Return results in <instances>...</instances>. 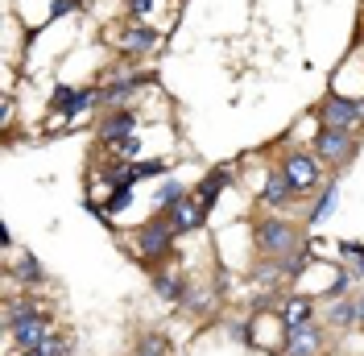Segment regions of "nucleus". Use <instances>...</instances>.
<instances>
[{"label":"nucleus","instance_id":"9d476101","mask_svg":"<svg viewBox=\"0 0 364 356\" xmlns=\"http://www.w3.org/2000/svg\"><path fill=\"white\" fill-rule=\"evenodd\" d=\"M282 319H286V332L290 335L302 332V328H311V298H290L282 307Z\"/></svg>","mask_w":364,"mask_h":356},{"label":"nucleus","instance_id":"4468645a","mask_svg":"<svg viewBox=\"0 0 364 356\" xmlns=\"http://www.w3.org/2000/svg\"><path fill=\"white\" fill-rule=\"evenodd\" d=\"M133 203V182H116L112 195H108V203H104V216H116V211H124Z\"/></svg>","mask_w":364,"mask_h":356},{"label":"nucleus","instance_id":"c756f323","mask_svg":"<svg viewBox=\"0 0 364 356\" xmlns=\"http://www.w3.org/2000/svg\"><path fill=\"white\" fill-rule=\"evenodd\" d=\"M352 273H356V278H364V257H360V261H352Z\"/></svg>","mask_w":364,"mask_h":356},{"label":"nucleus","instance_id":"6ab92c4d","mask_svg":"<svg viewBox=\"0 0 364 356\" xmlns=\"http://www.w3.org/2000/svg\"><path fill=\"white\" fill-rule=\"evenodd\" d=\"M154 290H158L161 298H182V282L178 278H174V273H158V278H154Z\"/></svg>","mask_w":364,"mask_h":356},{"label":"nucleus","instance_id":"cd10ccee","mask_svg":"<svg viewBox=\"0 0 364 356\" xmlns=\"http://www.w3.org/2000/svg\"><path fill=\"white\" fill-rule=\"evenodd\" d=\"M70 4H75V0H54V9H50V13H54V17H58V13H70Z\"/></svg>","mask_w":364,"mask_h":356},{"label":"nucleus","instance_id":"b1692460","mask_svg":"<svg viewBox=\"0 0 364 356\" xmlns=\"http://www.w3.org/2000/svg\"><path fill=\"white\" fill-rule=\"evenodd\" d=\"M116 150H120V157L129 162V157H136V154H141V141H136V137H129V141H120Z\"/></svg>","mask_w":364,"mask_h":356},{"label":"nucleus","instance_id":"1a4fd4ad","mask_svg":"<svg viewBox=\"0 0 364 356\" xmlns=\"http://www.w3.org/2000/svg\"><path fill=\"white\" fill-rule=\"evenodd\" d=\"M298 191L290 187V178H286V170H273L269 182H265V191H261V203H269V207H282V203H290Z\"/></svg>","mask_w":364,"mask_h":356},{"label":"nucleus","instance_id":"a211bd4d","mask_svg":"<svg viewBox=\"0 0 364 356\" xmlns=\"http://www.w3.org/2000/svg\"><path fill=\"white\" fill-rule=\"evenodd\" d=\"M311 261H315V257H311V248H298V253H290V257L282 261V273H286V278H298Z\"/></svg>","mask_w":364,"mask_h":356},{"label":"nucleus","instance_id":"bb28decb","mask_svg":"<svg viewBox=\"0 0 364 356\" xmlns=\"http://www.w3.org/2000/svg\"><path fill=\"white\" fill-rule=\"evenodd\" d=\"M129 9L141 17V13H149V9H154V0H129Z\"/></svg>","mask_w":364,"mask_h":356},{"label":"nucleus","instance_id":"5701e85b","mask_svg":"<svg viewBox=\"0 0 364 356\" xmlns=\"http://www.w3.org/2000/svg\"><path fill=\"white\" fill-rule=\"evenodd\" d=\"M161 170H166V162H136V166H133V174H136V178L161 174Z\"/></svg>","mask_w":364,"mask_h":356},{"label":"nucleus","instance_id":"0eeeda50","mask_svg":"<svg viewBox=\"0 0 364 356\" xmlns=\"http://www.w3.org/2000/svg\"><path fill=\"white\" fill-rule=\"evenodd\" d=\"M203 220H207V207L199 199H195V195H186V199L178 203V207H174V211H170V224H174V232H195V228H203Z\"/></svg>","mask_w":364,"mask_h":356},{"label":"nucleus","instance_id":"9b49d317","mask_svg":"<svg viewBox=\"0 0 364 356\" xmlns=\"http://www.w3.org/2000/svg\"><path fill=\"white\" fill-rule=\"evenodd\" d=\"M318 344H323V328L311 323V328H302V332L290 335V356H315Z\"/></svg>","mask_w":364,"mask_h":356},{"label":"nucleus","instance_id":"ddd939ff","mask_svg":"<svg viewBox=\"0 0 364 356\" xmlns=\"http://www.w3.org/2000/svg\"><path fill=\"white\" fill-rule=\"evenodd\" d=\"M182 199H186V191H182L174 178H170V182H161L158 191H154V207H161V211H174Z\"/></svg>","mask_w":364,"mask_h":356},{"label":"nucleus","instance_id":"20e7f679","mask_svg":"<svg viewBox=\"0 0 364 356\" xmlns=\"http://www.w3.org/2000/svg\"><path fill=\"white\" fill-rule=\"evenodd\" d=\"M9 332H13V344H17L21 352H29V348H42L46 340L54 335V323H50L46 315L29 311V315H21V319H17V323L9 328Z\"/></svg>","mask_w":364,"mask_h":356},{"label":"nucleus","instance_id":"f257e3e1","mask_svg":"<svg viewBox=\"0 0 364 356\" xmlns=\"http://www.w3.org/2000/svg\"><path fill=\"white\" fill-rule=\"evenodd\" d=\"M252 236H257V248L269 257H290L302 245V228L290 220H261L252 228Z\"/></svg>","mask_w":364,"mask_h":356},{"label":"nucleus","instance_id":"6e6552de","mask_svg":"<svg viewBox=\"0 0 364 356\" xmlns=\"http://www.w3.org/2000/svg\"><path fill=\"white\" fill-rule=\"evenodd\" d=\"M133 133H136L133 112H112V116L100 125V141H108V145H120V141H129Z\"/></svg>","mask_w":364,"mask_h":356},{"label":"nucleus","instance_id":"a878e982","mask_svg":"<svg viewBox=\"0 0 364 356\" xmlns=\"http://www.w3.org/2000/svg\"><path fill=\"white\" fill-rule=\"evenodd\" d=\"M340 253H348L352 261H360V257H364V245H356V241H343V245H340Z\"/></svg>","mask_w":364,"mask_h":356},{"label":"nucleus","instance_id":"7ed1b4c3","mask_svg":"<svg viewBox=\"0 0 364 356\" xmlns=\"http://www.w3.org/2000/svg\"><path fill=\"white\" fill-rule=\"evenodd\" d=\"M174 236H178V232H174L170 216H166V220H149L145 228H141V236H136V241H141V257H145V261L166 257V253L174 248Z\"/></svg>","mask_w":364,"mask_h":356},{"label":"nucleus","instance_id":"4be33fe9","mask_svg":"<svg viewBox=\"0 0 364 356\" xmlns=\"http://www.w3.org/2000/svg\"><path fill=\"white\" fill-rule=\"evenodd\" d=\"M17 273H21L25 282H38V278H42V266H38V257H25L21 266H17Z\"/></svg>","mask_w":364,"mask_h":356},{"label":"nucleus","instance_id":"39448f33","mask_svg":"<svg viewBox=\"0 0 364 356\" xmlns=\"http://www.w3.org/2000/svg\"><path fill=\"white\" fill-rule=\"evenodd\" d=\"M352 137L348 133H340V129H318V137H315V154L318 157H327L331 166H348L352 162Z\"/></svg>","mask_w":364,"mask_h":356},{"label":"nucleus","instance_id":"f3484780","mask_svg":"<svg viewBox=\"0 0 364 356\" xmlns=\"http://www.w3.org/2000/svg\"><path fill=\"white\" fill-rule=\"evenodd\" d=\"M327 323H331V328H352V323H356V303H336V307H331V315H327Z\"/></svg>","mask_w":364,"mask_h":356},{"label":"nucleus","instance_id":"7c9ffc66","mask_svg":"<svg viewBox=\"0 0 364 356\" xmlns=\"http://www.w3.org/2000/svg\"><path fill=\"white\" fill-rule=\"evenodd\" d=\"M21 356H42V352H38V348H29V352H21Z\"/></svg>","mask_w":364,"mask_h":356},{"label":"nucleus","instance_id":"2eb2a0df","mask_svg":"<svg viewBox=\"0 0 364 356\" xmlns=\"http://www.w3.org/2000/svg\"><path fill=\"white\" fill-rule=\"evenodd\" d=\"M336 203H340V187H327V191H323V199L315 203V211H311V224H323L331 211H336Z\"/></svg>","mask_w":364,"mask_h":356},{"label":"nucleus","instance_id":"c85d7f7f","mask_svg":"<svg viewBox=\"0 0 364 356\" xmlns=\"http://www.w3.org/2000/svg\"><path fill=\"white\" fill-rule=\"evenodd\" d=\"M356 323L364 328V294H360V303H356Z\"/></svg>","mask_w":364,"mask_h":356},{"label":"nucleus","instance_id":"dca6fc26","mask_svg":"<svg viewBox=\"0 0 364 356\" xmlns=\"http://www.w3.org/2000/svg\"><path fill=\"white\" fill-rule=\"evenodd\" d=\"M120 42H124V50H133L136 54V50H149V46L158 42V33H154V29H129Z\"/></svg>","mask_w":364,"mask_h":356},{"label":"nucleus","instance_id":"393cba45","mask_svg":"<svg viewBox=\"0 0 364 356\" xmlns=\"http://www.w3.org/2000/svg\"><path fill=\"white\" fill-rule=\"evenodd\" d=\"M129 91H133V83H116V88H108V91H104V100H112V104H116V100H124Z\"/></svg>","mask_w":364,"mask_h":356},{"label":"nucleus","instance_id":"aec40b11","mask_svg":"<svg viewBox=\"0 0 364 356\" xmlns=\"http://www.w3.org/2000/svg\"><path fill=\"white\" fill-rule=\"evenodd\" d=\"M136 356H166V335L149 332L145 340H141V352H136Z\"/></svg>","mask_w":364,"mask_h":356},{"label":"nucleus","instance_id":"f8f14e48","mask_svg":"<svg viewBox=\"0 0 364 356\" xmlns=\"http://www.w3.org/2000/svg\"><path fill=\"white\" fill-rule=\"evenodd\" d=\"M228 178H232V170H228V166H220V170H211V174L203 178V187H199V203H203L207 211L215 207V199H220V187H224Z\"/></svg>","mask_w":364,"mask_h":356},{"label":"nucleus","instance_id":"412c9836","mask_svg":"<svg viewBox=\"0 0 364 356\" xmlns=\"http://www.w3.org/2000/svg\"><path fill=\"white\" fill-rule=\"evenodd\" d=\"M38 352H42V356H67V352H70V344L63 340V335H50V340H46Z\"/></svg>","mask_w":364,"mask_h":356},{"label":"nucleus","instance_id":"423d86ee","mask_svg":"<svg viewBox=\"0 0 364 356\" xmlns=\"http://www.w3.org/2000/svg\"><path fill=\"white\" fill-rule=\"evenodd\" d=\"M282 170H286V178H290V187L294 191H311L318 182V166L311 154H290L286 162H282Z\"/></svg>","mask_w":364,"mask_h":356},{"label":"nucleus","instance_id":"f03ea898","mask_svg":"<svg viewBox=\"0 0 364 356\" xmlns=\"http://www.w3.org/2000/svg\"><path fill=\"white\" fill-rule=\"evenodd\" d=\"M318 116H323V129H340V133H348V129L360 120V100H343V95H336V91H327L323 104H318Z\"/></svg>","mask_w":364,"mask_h":356}]
</instances>
